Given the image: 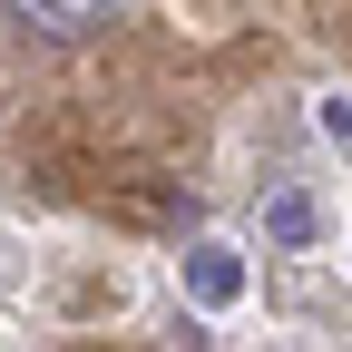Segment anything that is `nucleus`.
<instances>
[{
    "instance_id": "obj_2",
    "label": "nucleus",
    "mask_w": 352,
    "mask_h": 352,
    "mask_svg": "<svg viewBox=\"0 0 352 352\" xmlns=\"http://www.w3.org/2000/svg\"><path fill=\"white\" fill-rule=\"evenodd\" d=\"M186 294L215 314V303H235V294H245V264H235L226 245H196V254H186Z\"/></svg>"
},
{
    "instance_id": "obj_3",
    "label": "nucleus",
    "mask_w": 352,
    "mask_h": 352,
    "mask_svg": "<svg viewBox=\"0 0 352 352\" xmlns=\"http://www.w3.org/2000/svg\"><path fill=\"white\" fill-rule=\"evenodd\" d=\"M264 235H274V245H314L323 235L314 196H303V186H274V196H264Z\"/></svg>"
},
{
    "instance_id": "obj_1",
    "label": "nucleus",
    "mask_w": 352,
    "mask_h": 352,
    "mask_svg": "<svg viewBox=\"0 0 352 352\" xmlns=\"http://www.w3.org/2000/svg\"><path fill=\"white\" fill-rule=\"evenodd\" d=\"M118 20V0H0V30L30 39V50H78Z\"/></svg>"
},
{
    "instance_id": "obj_4",
    "label": "nucleus",
    "mask_w": 352,
    "mask_h": 352,
    "mask_svg": "<svg viewBox=\"0 0 352 352\" xmlns=\"http://www.w3.org/2000/svg\"><path fill=\"white\" fill-rule=\"evenodd\" d=\"M323 127H333V147H352V98H333V108H323Z\"/></svg>"
}]
</instances>
